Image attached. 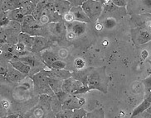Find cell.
Here are the masks:
<instances>
[{
	"instance_id": "cell-1",
	"label": "cell",
	"mask_w": 151,
	"mask_h": 118,
	"mask_svg": "<svg viewBox=\"0 0 151 118\" xmlns=\"http://www.w3.org/2000/svg\"><path fill=\"white\" fill-rule=\"evenodd\" d=\"M106 68L93 69L92 71L87 73V86L91 90L96 89L101 92L106 93L108 79L106 75Z\"/></svg>"
},
{
	"instance_id": "cell-2",
	"label": "cell",
	"mask_w": 151,
	"mask_h": 118,
	"mask_svg": "<svg viewBox=\"0 0 151 118\" xmlns=\"http://www.w3.org/2000/svg\"><path fill=\"white\" fill-rule=\"evenodd\" d=\"M32 80L33 82L34 90L36 92L42 94H47L50 96L54 97L55 93L52 91L49 85L48 75L46 70H42L37 74L34 75L32 77Z\"/></svg>"
},
{
	"instance_id": "cell-3",
	"label": "cell",
	"mask_w": 151,
	"mask_h": 118,
	"mask_svg": "<svg viewBox=\"0 0 151 118\" xmlns=\"http://www.w3.org/2000/svg\"><path fill=\"white\" fill-rule=\"evenodd\" d=\"M81 8L91 22H96L102 15L103 5L97 0H86L81 4Z\"/></svg>"
},
{
	"instance_id": "cell-4",
	"label": "cell",
	"mask_w": 151,
	"mask_h": 118,
	"mask_svg": "<svg viewBox=\"0 0 151 118\" xmlns=\"http://www.w3.org/2000/svg\"><path fill=\"white\" fill-rule=\"evenodd\" d=\"M132 37L137 45H144L151 41V31L145 27H138L132 30Z\"/></svg>"
},
{
	"instance_id": "cell-5",
	"label": "cell",
	"mask_w": 151,
	"mask_h": 118,
	"mask_svg": "<svg viewBox=\"0 0 151 118\" xmlns=\"http://www.w3.org/2000/svg\"><path fill=\"white\" fill-rule=\"evenodd\" d=\"M86 104V100L84 98H76L71 97L66 100L62 105V110H75L82 107Z\"/></svg>"
},
{
	"instance_id": "cell-6",
	"label": "cell",
	"mask_w": 151,
	"mask_h": 118,
	"mask_svg": "<svg viewBox=\"0 0 151 118\" xmlns=\"http://www.w3.org/2000/svg\"><path fill=\"white\" fill-rule=\"evenodd\" d=\"M49 47V44L47 40L42 37V36H34L33 40V45H32V52L39 53L43 51L47 48Z\"/></svg>"
},
{
	"instance_id": "cell-7",
	"label": "cell",
	"mask_w": 151,
	"mask_h": 118,
	"mask_svg": "<svg viewBox=\"0 0 151 118\" xmlns=\"http://www.w3.org/2000/svg\"><path fill=\"white\" fill-rule=\"evenodd\" d=\"M6 79L10 80L11 82H15V83H20L23 79L26 78V75L21 73L20 71L17 70L15 68L11 65L10 64L9 65V72L7 75L5 76Z\"/></svg>"
},
{
	"instance_id": "cell-8",
	"label": "cell",
	"mask_w": 151,
	"mask_h": 118,
	"mask_svg": "<svg viewBox=\"0 0 151 118\" xmlns=\"http://www.w3.org/2000/svg\"><path fill=\"white\" fill-rule=\"evenodd\" d=\"M70 12L73 13L75 21H76V22H85V23H89V22H91L89 17L86 14L83 9L81 8V6L71 7Z\"/></svg>"
},
{
	"instance_id": "cell-9",
	"label": "cell",
	"mask_w": 151,
	"mask_h": 118,
	"mask_svg": "<svg viewBox=\"0 0 151 118\" xmlns=\"http://www.w3.org/2000/svg\"><path fill=\"white\" fill-rule=\"evenodd\" d=\"M7 15L11 21L22 23L23 18L26 15H27V13L26 12V9H24V7H22V8H19V9H15L13 11L7 12Z\"/></svg>"
},
{
	"instance_id": "cell-10",
	"label": "cell",
	"mask_w": 151,
	"mask_h": 118,
	"mask_svg": "<svg viewBox=\"0 0 151 118\" xmlns=\"http://www.w3.org/2000/svg\"><path fill=\"white\" fill-rule=\"evenodd\" d=\"M151 106V91L149 93L148 95L145 97V99L137 107H135L134 111L132 112V114H131V117L130 118H134L135 117H137L138 115L143 113L144 112H145Z\"/></svg>"
},
{
	"instance_id": "cell-11",
	"label": "cell",
	"mask_w": 151,
	"mask_h": 118,
	"mask_svg": "<svg viewBox=\"0 0 151 118\" xmlns=\"http://www.w3.org/2000/svg\"><path fill=\"white\" fill-rule=\"evenodd\" d=\"M19 8H22V6L18 0H1L2 12L7 13Z\"/></svg>"
},
{
	"instance_id": "cell-12",
	"label": "cell",
	"mask_w": 151,
	"mask_h": 118,
	"mask_svg": "<svg viewBox=\"0 0 151 118\" xmlns=\"http://www.w3.org/2000/svg\"><path fill=\"white\" fill-rule=\"evenodd\" d=\"M47 72L50 77L61 79V80H65L72 77V74L65 70H51V71H47Z\"/></svg>"
},
{
	"instance_id": "cell-13",
	"label": "cell",
	"mask_w": 151,
	"mask_h": 118,
	"mask_svg": "<svg viewBox=\"0 0 151 118\" xmlns=\"http://www.w3.org/2000/svg\"><path fill=\"white\" fill-rule=\"evenodd\" d=\"M33 40L34 36L28 35L27 33L24 32H20L18 34V41H22L27 47V50L28 51H32V45H33Z\"/></svg>"
},
{
	"instance_id": "cell-14",
	"label": "cell",
	"mask_w": 151,
	"mask_h": 118,
	"mask_svg": "<svg viewBox=\"0 0 151 118\" xmlns=\"http://www.w3.org/2000/svg\"><path fill=\"white\" fill-rule=\"evenodd\" d=\"M41 57H42V60L43 61L46 65L48 67L52 63H53L54 61L58 60V56L57 55H55L52 51L51 50H45L42 51V55H41Z\"/></svg>"
},
{
	"instance_id": "cell-15",
	"label": "cell",
	"mask_w": 151,
	"mask_h": 118,
	"mask_svg": "<svg viewBox=\"0 0 151 118\" xmlns=\"http://www.w3.org/2000/svg\"><path fill=\"white\" fill-rule=\"evenodd\" d=\"M71 31L76 36H81L84 34L86 31V24L85 22H73L71 25Z\"/></svg>"
},
{
	"instance_id": "cell-16",
	"label": "cell",
	"mask_w": 151,
	"mask_h": 118,
	"mask_svg": "<svg viewBox=\"0 0 151 118\" xmlns=\"http://www.w3.org/2000/svg\"><path fill=\"white\" fill-rule=\"evenodd\" d=\"M9 64L15 68L16 70L20 71L21 73L24 74V75H28L31 71L32 67L31 66L27 65L25 63H23L21 60H16V61H9Z\"/></svg>"
},
{
	"instance_id": "cell-17",
	"label": "cell",
	"mask_w": 151,
	"mask_h": 118,
	"mask_svg": "<svg viewBox=\"0 0 151 118\" xmlns=\"http://www.w3.org/2000/svg\"><path fill=\"white\" fill-rule=\"evenodd\" d=\"M50 31L54 35L61 36L66 33V26H64L61 22H52L50 23L48 26Z\"/></svg>"
},
{
	"instance_id": "cell-18",
	"label": "cell",
	"mask_w": 151,
	"mask_h": 118,
	"mask_svg": "<svg viewBox=\"0 0 151 118\" xmlns=\"http://www.w3.org/2000/svg\"><path fill=\"white\" fill-rule=\"evenodd\" d=\"M63 81L64 80H61V79H56V78H52V77L48 76L49 85H50V87L52 89V91H53L55 94L57 92L62 91V85Z\"/></svg>"
},
{
	"instance_id": "cell-19",
	"label": "cell",
	"mask_w": 151,
	"mask_h": 118,
	"mask_svg": "<svg viewBox=\"0 0 151 118\" xmlns=\"http://www.w3.org/2000/svg\"><path fill=\"white\" fill-rule=\"evenodd\" d=\"M56 11L60 14H65L67 12L71 10V8H70V3L67 2L66 0H60L58 3L55 5Z\"/></svg>"
},
{
	"instance_id": "cell-20",
	"label": "cell",
	"mask_w": 151,
	"mask_h": 118,
	"mask_svg": "<svg viewBox=\"0 0 151 118\" xmlns=\"http://www.w3.org/2000/svg\"><path fill=\"white\" fill-rule=\"evenodd\" d=\"M75 79L74 78H69V79H65L63 81L62 85V90L64 91L65 92H67L68 94H71L72 92V89H73V83H74Z\"/></svg>"
},
{
	"instance_id": "cell-21",
	"label": "cell",
	"mask_w": 151,
	"mask_h": 118,
	"mask_svg": "<svg viewBox=\"0 0 151 118\" xmlns=\"http://www.w3.org/2000/svg\"><path fill=\"white\" fill-rule=\"evenodd\" d=\"M19 60H21L23 63H25L27 65L31 66V67H37V65H39L38 60L36 59L35 57L32 56V55H25V56L19 57Z\"/></svg>"
},
{
	"instance_id": "cell-22",
	"label": "cell",
	"mask_w": 151,
	"mask_h": 118,
	"mask_svg": "<svg viewBox=\"0 0 151 118\" xmlns=\"http://www.w3.org/2000/svg\"><path fill=\"white\" fill-rule=\"evenodd\" d=\"M102 24L104 28H106L107 30H111L115 28L117 25V19L112 17H108L103 21Z\"/></svg>"
},
{
	"instance_id": "cell-23",
	"label": "cell",
	"mask_w": 151,
	"mask_h": 118,
	"mask_svg": "<svg viewBox=\"0 0 151 118\" xmlns=\"http://www.w3.org/2000/svg\"><path fill=\"white\" fill-rule=\"evenodd\" d=\"M35 23H37L35 18L32 14H27L23 18V21L21 23V25H22V27H27V26H32Z\"/></svg>"
},
{
	"instance_id": "cell-24",
	"label": "cell",
	"mask_w": 151,
	"mask_h": 118,
	"mask_svg": "<svg viewBox=\"0 0 151 118\" xmlns=\"http://www.w3.org/2000/svg\"><path fill=\"white\" fill-rule=\"evenodd\" d=\"M86 117L87 118H105V112L102 108L96 109L91 112H87Z\"/></svg>"
},
{
	"instance_id": "cell-25",
	"label": "cell",
	"mask_w": 151,
	"mask_h": 118,
	"mask_svg": "<svg viewBox=\"0 0 151 118\" xmlns=\"http://www.w3.org/2000/svg\"><path fill=\"white\" fill-rule=\"evenodd\" d=\"M51 70H65V68L67 67V63L60 60H58L53 63H52L50 65L48 66Z\"/></svg>"
},
{
	"instance_id": "cell-26",
	"label": "cell",
	"mask_w": 151,
	"mask_h": 118,
	"mask_svg": "<svg viewBox=\"0 0 151 118\" xmlns=\"http://www.w3.org/2000/svg\"><path fill=\"white\" fill-rule=\"evenodd\" d=\"M86 115H87V112L83 107H81L78 109L73 110V114L71 118H84Z\"/></svg>"
},
{
	"instance_id": "cell-27",
	"label": "cell",
	"mask_w": 151,
	"mask_h": 118,
	"mask_svg": "<svg viewBox=\"0 0 151 118\" xmlns=\"http://www.w3.org/2000/svg\"><path fill=\"white\" fill-rule=\"evenodd\" d=\"M73 114V110H65L60 111L59 112L56 113V118H71Z\"/></svg>"
},
{
	"instance_id": "cell-28",
	"label": "cell",
	"mask_w": 151,
	"mask_h": 118,
	"mask_svg": "<svg viewBox=\"0 0 151 118\" xmlns=\"http://www.w3.org/2000/svg\"><path fill=\"white\" fill-rule=\"evenodd\" d=\"M11 22V20L9 19L7 13L4 12H2V15H1V20H0V23H1V26L4 27V26H8L9 24Z\"/></svg>"
},
{
	"instance_id": "cell-29",
	"label": "cell",
	"mask_w": 151,
	"mask_h": 118,
	"mask_svg": "<svg viewBox=\"0 0 151 118\" xmlns=\"http://www.w3.org/2000/svg\"><path fill=\"white\" fill-rule=\"evenodd\" d=\"M90 91H91V88L89 86H85V85H83V86H81L80 88H78L76 91H75V92H73L71 95L76 96V95H78V94H83V93H86V92H90Z\"/></svg>"
},
{
	"instance_id": "cell-30",
	"label": "cell",
	"mask_w": 151,
	"mask_h": 118,
	"mask_svg": "<svg viewBox=\"0 0 151 118\" xmlns=\"http://www.w3.org/2000/svg\"><path fill=\"white\" fill-rule=\"evenodd\" d=\"M15 48H16V53H21L24 52V51H28L27 50V47L24 44L22 43V41H18L15 44ZM15 53V54H16Z\"/></svg>"
},
{
	"instance_id": "cell-31",
	"label": "cell",
	"mask_w": 151,
	"mask_h": 118,
	"mask_svg": "<svg viewBox=\"0 0 151 118\" xmlns=\"http://www.w3.org/2000/svg\"><path fill=\"white\" fill-rule=\"evenodd\" d=\"M143 83L145 85V92L148 94L149 92L151 91V75L147 77L146 79H145L143 80Z\"/></svg>"
},
{
	"instance_id": "cell-32",
	"label": "cell",
	"mask_w": 151,
	"mask_h": 118,
	"mask_svg": "<svg viewBox=\"0 0 151 118\" xmlns=\"http://www.w3.org/2000/svg\"><path fill=\"white\" fill-rule=\"evenodd\" d=\"M74 65H75L76 69L81 70V69H83L85 67L86 63H85L83 59H81V58H76L75 60V61H74Z\"/></svg>"
},
{
	"instance_id": "cell-33",
	"label": "cell",
	"mask_w": 151,
	"mask_h": 118,
	"mask_svg": "<svg viewBox=\"0 0 151 118\" xmlns=\"http://www.w3.org/2000/svg\"><path fill=\"white\" fill-rule=\"evenodd\" d=\"M63 19L66 21L67 22L69 23H72L73 22H75V18H74V15L71 12H67L64 15H63Z\"/></svg>"
},
{
	"instance_id": "cell-34",
	"label": "cell",
	"mask_w": 151,
	"mask_h": 118,
	"mask_svg": "<svg viewBox=\"0 0 151 118\" xmlns=\"http://www.w3.org/2000/svg\"><path fill=\"white\" fill-rule=\"evenodd\" d=\"M129 0H111L114 4L119 8H125L127 6Z\"/></svg>"
},
{
	"instance_id": "cell-35",
	"label": "cell",
	"mask_w": 151,
	"mask_h": 118,
	"mask_svg": "<svg viewBox=\"0 0 151 118\" xmlns=\"http://www.w3.org/2000/svg\"><path fill=\"white\" fill-rule=\"evenodd\" d=\"M1 55H2V57H3L4 59L7 60H9V61H11V60L14 59V55H15V54L9 52V51H2Z\"/></svg>"
},
{
	"instance_id": "cell-36",
	"label": "cell",
	"mask_w": 151,
	"mask_h": 118,
	"mask_svg": "<svg viewBox=\"0 0 151 118\" xmlns=\"http://www.w3.org/2000/svg\"><path fill=\"white\" fill-rule=\"evenodd\" d=\"M39 21L42 24V25H45V24H47L50 21V18L48 17V15L47 14H42L40 16V18H39Z\"/></svg>"
},
{
	"instance_id": "cell-37",
	"label": "cell",
	"mask_w": 151,
	"mask_h": 118,
	"mask_svg": "<svg viewBox=\"0 0 151 118\" xmlns=\"http://www.w3.org/2000/svg\"><path fill=\"white\" fill-rule=\"evenodd\" d=\"M67 55H68V51H67V50H66V49L62 48L58 50V56L60 57V58L65 59V58H67Z\"/></svg>"
},
{
	"instance_id": "cell-38",
	"label": "cell",
	"mask_w": 151,
	"mask_h": 118,
	"mask_svg": "<svg viewBox=\"0 0 151 118\" xmlns=\"http://www.w3.org/2000/svg\"><path fill=\"white\" fill-rule=\"evenodd\" d=\"M8 72H9V66L7 65H1V68H0V74L2 76H6L7 74H8Z\"/></svg>"
},
{
	"instance_id": "cell-39",
	"label": "cell",
	"mask_w": 151,
	"mask_h": 118,
	"mask_svg": "<svg viewBox=\"0 0 151 118\" xmlns=\"http://www.w3.org/2000/svg\"><path fill=\"white\" fill-rule=\"evenodd\" d=\"M66 37H67V39L68 40V41H72V40H74L76 37V36L71 31H69L67 34H66Z\"/></svg>"
},
{
	"instance_id": "cell-40",
	"label": "cell",
	"mask_w": 151,
	"mask_h": 118,
	"mask_svg": "<svg viewBox=\"0 0 151 118\" xmlns=\"http://www.w3.org/2000/svg\"><path fill=\"white\" fill-rule=\"evenodd\" d=\"M1 106H2V108L7 110L9 107V102L7 100H2L1 101Z\"/></svg>"
},
{
	"instance_id": "cell-41",
	"label": "cell",
	"mask_w": 151,
	"mask_h": 118,
	"mask_svg": "<svg viewBox=\"0 0 151 118\" xmlns=\"http://www.w3.org/2000/svg\"><path fill=\"white\" fill-rule=\"evenodd\" d=\"M95 27H96V29L97 31H102L104 29V26H103L102 23H101V22H96V25H95Z\"/></svg>"
},
{
	"instance_id": "cell-42",
	"label": "cell",
	"mask_w": 151,
	"mask_h": 118,
	"mask_svg": "<svg viewBox=\"0 0 151 118\" xmlns=\"http://www.w3.org/2000/svg\"><path fill=\"white\" fill-rule=\"evenodd\" d=\"M143 4L145 5L147 9H151V0H143Z\"/></svg>"
},
{
	"instance_id": "cell-43",
	"label": "cell",
	"mask_w": 151,
	"mask_h": 118,
	"mask_svg": "<svg viewBox=\"0 0 151 118\" xmlns=\"http://www.w3.org/2000/svg\"><path fill=\"white\" fill-rule=\"evenodd\" d=\"M141 57H142L143 60H146L147 58L149 57V52L147 51L146 50H143L142 52H141Z\"/></svg>"
},
{
	"instance_id": "cell-44",
	"label": "cell",
	"mask_w": 151,
	"mask_h": 118,
	"mask_svg": "<svg viewBox=\"0 0 151 118\" xmlns=\"http://www.w3.org/2000/svg\"><path fill=\"white\" fill-rule=\"evenodd\" d=\"M7 42V37H6V35L5 34H2V36H1V45L3 46V45ZM1 46V47H2Z\"/></svg>"
},
{
	"instance_id": "cell-45",
	"label": "cell",
	"mask_w": 151,
	"mask_h": 118,
	"mask_svg": "<svg viewBox=\"0 0 151 118\" xmlns=\"http://www.w3.org/2000/svg\"><path fill=\"white\" fill-rule=\"evenodd\" d=\"M20 114H11V115H9L7 117H3L2 118H19L20 117Z\"/></svg>"
},
{
	"instance_id": "cell-46",
	"label": "cell",
	"mask_w": 151,
	"mask_h": 118,
	"mask_svg": "<svg viewBox=\"0 0 151 118\" xmlns=\"http://www.w3.org/2000/svg\"><path fill=\"white\" fill-rule=\"evenodd\" d=\"M45 118H56V115H53V114H50L48 116H47Z\"/></svg>"
},
{
	"instance_id": "cell-47",
	"label": "cell",
	"mask_w": 151,
	"mask_h": 118,
	"mask_svg": "<svg viewBox=\"0 0 151 118\" xmlns=\"http://www.w3.org/2000/svg\"><path fill=\"white\" fill-rule=\"evenodd\" d=\"M145 112H149V113H151V106L150 107H149V108H148V109L146 110V111H145Z\"/></svg>"
},
{
	"instance_id": "cell-48",
	"label": "cell",
	"mask_w": 151,
	"mask_h": 118,
	"mask_svg": "<svg viewBox=\"0 0 151 118\" xmlns=\"http://www.w3.org/2000/svg\"><path fill=\"white\" fill-rule=\"evenodd\" d=\"M103 45H106L107 44H108V42H107V41H104V42H103Z\"/></svg>"
},
{
	"instance_id": "cell-49",
	"label": "cell",
	"mask_w": 151,
	"mask_h": 118,
	"mask_svg": "<svg viewBox=\"0 0 151 118\" xmlns=\"http://www.w3.org/2000/svg\"><path fill=\"white\" fill-rule=\"evenodd\" d=\"M149 63L150 64V65H151V60H149Z\"/></svg>"
},
{
	"instance_id": "cell-50",
	"label": "cell",
	"mask_w": 151,
	"mask_h": 118,
	"mask_svg": "<svg viewBox=\"0 0 151 118\" xmlns=\"http://www.w3.org/2000/svg\"><path fill=\"white\" fill-rule=\"evenodd\" d=\"M31 118H38V117H31Z\"/></svg>"
},
{
	"instance_id": "cell-51",
	"label": "cell",
	"mask_w": 151,
	"mask_h": 118,
	"mask_svg": "<svg viewBox=\"0 0 151 118\" xmlns=\"http://www.w3.org/2000/svg\"><path fill=\"white\" fill-rule=\"evenodd\" d=\"M19 118H23V117H22V116H20V117H19Z\"/></svg>"
},
{
	"instance_id": "cell-52",
	"label": "cell",
	"mask_w": 151,
	"mask_h": 118,
	"mask_svg": "<svg viewBox=\"0 0 151 118\" xmlns=\"http://www.w3.org/2000/svg\"><path fill=\"white\" fill-rule=\"evenodd\" d=\"M84 118H87V117H86H86H85Z\"/></svg>"
}]
</instances>
